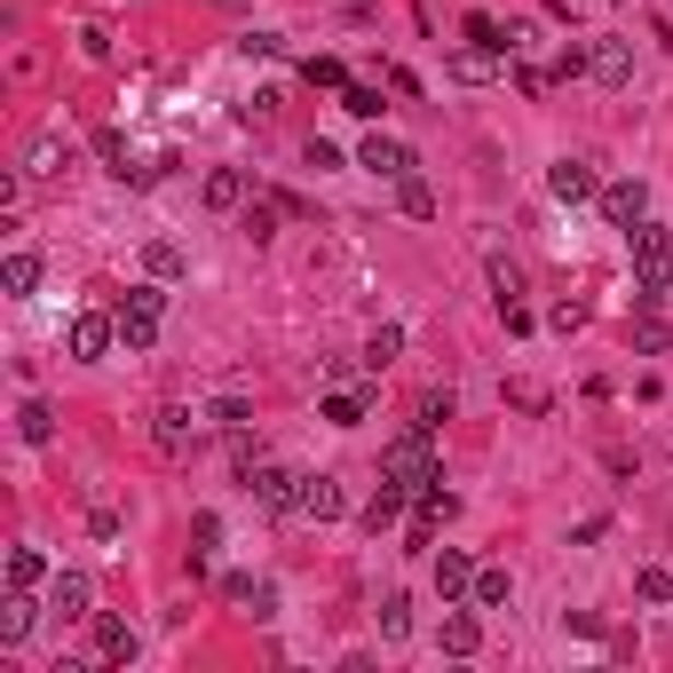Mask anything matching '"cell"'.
Masks as SVG:
<instances>
[{
  "label": "cell",
  "mask_w": 673,
  "mask_h": 673,
  "mask_svg": "<svg viewBox=\"0 0 673 673\" xmlns=\"http://www.w3.org/2000/svg\"><path fill=\"white\" fill-rule=\"evenodd\" d=\"M626 239H634V301L658 310V301L673 293V230L665 222H642V230H626Z\"/></svg>",
  "instance_id": "cell-1"
},
{
  "label": "cell",
  "mask_w": 673,
  "mask_h": 673,
  "mask_svg": "<svg viewBox=\"0 0 673 673\" xmlns=\"http://www.w3.org/2000/svg\"><path fill=\"white\" fill-rule=\"evenodd\" d=\"M381 484L413 491V499H420V491L436 484V428H420V420H413V428L396 436V444L381 452Z\"/></svg>",
  "instance_id": "cell-2"
},
{
  "label": "cell",
  "mask_w": 673,
  "mask_h": 673,
  "mask_svg": "<svg viewBox=\"0 0 673 673\" xmlns=\"http://www.w3.org/2000/svg\"><path fill=\"white\" fill-rule=\"evenodd\" d=\"M112 317H119V349H127V357H143V349L159 341V317H166V278L127 286V293L112 301Z\"/></svg>",
  "instance_id": "cell-3"
},
{
  "label": "cell",
  "mask_w": 673,
  "mask_h": 673,
  "mask_svg": "<svg viewBox=\"0 0 673 673\" xmlns=\"http://www.w3.org/2000/svg\"><path fill=\"white\" fill-rule=\"evenodd\" d=\"M246 491H254V508H269V515H301V476L278 467V460H254L246 467Z\"/></svg>",
  "instance_id": "cell-4"
},
{
  "label": "cell",
  "mask_w": 673,
  "mask_h": 673,
  "mask_svg": "<svg viewBox=\"0 0 673 673\" xmlns=\"http://www.w3.org/2000/svg\"><path fill=\"white\" fill-rule=\"evenodd\" d=\"M63 349H72L80 364L112 357V349H119V317H112V310H80L72 325H63Z\"/></svg>",
  "instance_id": "cell-5"
},
{
  "label": "cell",
  "mask_w": 673,
  "mask_h": 673,
  "mask_svg": "<svg viewBox=\"0 0 673 673\" xmlns=\"http://www.w3.org/2000/svg\"><path fill=\"white\" fill-rule=\"evenodd\" d=\"M357 166H364V175H381V183H404L420 159H413V143H396V135H381V127H373V135L357 143Z\"/></svg>",
  "instance_id": "cell-6"
},
{
  "label": "cell",
  "mask_w": 673,
  "mask_h": 673,
  "mask_svg": "<svg viewBox=\"0 0 673 673\" xmlns=\"http://www.w3.org/2000/svg\"><path fill=\"white\" fill-rule=\"evenodd\" d=\"M602 222H611V230H642L650 222V183H602Z\"/></svg>",
  "instance_id": "cell-7"
},
{
  "label": "cell",
  "mask_w": 673,
  "mask_h": 673,
  "mask_svg": "<svg viewBox=\"0 0 673 673\" xmlns=\"http://www.w3.org/2000/svg\"><path fill=\"white\" fill-rule=\"evenodd\" d=\"M151 444H159L166 460H183V452L198 444V413H190V404H159V413H151Z\"/></svg>",
  "instance_id": "cell-8"
},
{
  "label": "cell",
  "mask_w": 673,
  "mask_h": 673,
  "mask_svg": "<svg viewBox=\"0 0 673 673\" xmlns=\"http://www.w3.org/2000/svg\"><path fill=\"white\" fill-rule=\"evenodd\" d=\"M88 602H95L88 570H56V579H48V618H63V626H72V618H95Z\"/></svg>",
  "instance_id": "cell-9"
},
{
  "label": "cell",
  "mask_w": 673,
  "mask_h": 673,
  "mask_svg": "<svg viewBox=\"0 0 673 673\" xmlns=\"http://www.w3.org/2000/svg\"><path fill=\"white\" fill-rule=\"evenodd\" d=\"M135 650H143V634L112 611H95V665H135Z\"/></svg>",
  "instance_id": "cell-10"
},
{
  "label": "cell",
  "mask_w": 673,
  "mask_h": 673,
  "mask_svg": "<svg viewBox=\"0 0 673 673\" xmlns=\"http://www.w3.org/2000/svg\"><path fill=\"white\" fill-rule=\"evenodd\" d=\"M547 190L562 198V207H579V198H602V175H594V159H555L547 166Z\"/></svg>",
  "instance_id": "cell-11"
},
{
  "label": "cell",
  "mask_w": 673,
  "mask_h": 673,
  "mask_svg": "<svg viewBox=\"0 0 673 673\" xmlns=\"http://www.w3.org/2000/svg\"><path fill=\"white\" fill-rule=\"evenodd\" d=\"M587 80L626 88L634 80V40H587Z\"/></svg>",
  "instance_id": "cell-12"
},
{
  "label": "cell",
  "mask_w": 673,
  "mask_h": 673,
  "mask_svg": "<svg viewBox=\"0 0 673 673\" xmlns=\"http://www.w3.org/2000/svg\"><path fill=\"white\" fill-rule=\"evenodd\" d=\"M301 515H310V523H341L349 515L341 476H301Z\"/></svg>",
  "instance_id": "cell-13"
},
{
  "label": "cell",
  "mask_w": 673,
  "mask_h": 673,
  "mask_svg": "<svg viewBox=\"0 0 673 673\" xmlns=\"http://www.w3.org/2000/svg\"><path fill=\"white\" fill-rule=\"evenodd\" d=\"M222 594L239 602V611H246L254 626H269V618H278V587H269V579H246V570H230V579H222Z\"/></svg>",
  "instance_id": "cell-14"
},
{
  "label": "cell",
  "mask_w": 673,
  "mask_h": 673,
  "mask_svg": "<svg viewBox=\"0 0 673 673\" xmlns=\"http://www.w3.org/2000/svg\"><path fill=\"white\" fill-rule=\"evenodd\" d=\"M32 626H40V602H32L24 587H9V602H0V650H16Z\"/></svg>",
  "instance_id": "cell-15"
},
{
  "label": "cell",
  "mask_w": 673,
  "mask_h": 673,
  "mask_svg": "<svg viewBox=\"0 0 673 673\" xmlns=\"http://www.w3.org/2000/svg\"><path fill=\"white\" fill-rule=\"evenodd\" d=\"M436 594H444V602H467V594H476V562H467L460 547L436 555Z\"/></svg>",
  "instance_id": "cell-16"
},
{
  "label": "cell",
  "mask_w": 673,
  "mask_h": 673,
  "mask_svg": "<svg viewBox=\"0 0 673 673\" xmlns=\"http://www.w3.org/2000/svg\"><path fill=\"white\" fill-rule=\"evenodd\" d=\"M499 48H484V40H467V48H452V80H467V88H484V80H499Z\"/></svg>",
  "instance_id": "cell-17"
},
{
  "label": "cell",
  "mask_w": 673,
  "mask_h": 673,
  "mask_svg": "<svg viewBox=\"0 0 673 673\" xmlns=\"http://www.w3.org/2000/svg\"><path fill=\"white\" fill-rule=\"evenodd\" d=\"M444 650H452V658H476V650H484V618L460 611V602H444Z\"/></svg>",
  "instance_id": "cell-18"
},
{
  "label": "cell",
  "mask_w": 673,
  "mask_h": 673,
  "mask_svg": "<svg viewBox=\"0 0 673 673\" xmlns=\"http://www.w3.org/2000/svg\"><path fill=\"white\" fill-rule=\"evenodd\" d=\"M207 207L214 214H239L246 207V166H214V175H207Z\"/></svg>",
  "instance_id": "cell-19"
},
{
  "label": "cell",
  "mask_w": 673,
  "mask_h": 673,
  "mask_svg": "<svg viewBox=\"0 0 673 673\" xmlns=\"http://www.w3.org/2000/svg\"><path fill=\"white\" fill-rule=\"evenodd\" d=\"M0 293H9V301L40 293V254H9V262H0Z\"/></svg>",
  "instance_id": "cell-20"
},
{
  "label": "cell",
  "mask_w": 673,
  "mask_h": 673,
  "mask_svg": "<svg viewBox=\"0 0 673 673\" xmlns=\"http://www.w3.org/2000/svg\"><path fill=\"white\" fill-rule=\"evenodd\" d=\"M278 214H286L278 198H246V207H239V230H246L254 246H269V239H278Z\"/></svg>",
  "instance_id": "cell-21"
},
{
  "label": "cell",
  "mask_w": 673,
  "mask_h": 673,
  "mask_svg": "<svg viewBox=\"0 0 673 673\" xmlns=\"http://www.w3.org/2000/svg\"><path fill=\"white\" fill-rule=\"evenodd\" d=\"M222 555V515L207 508V515H190V570H207Z\"/></svg>",
  "instance_id": "cell-22"
},
{
  "label": "cell",
  "mask_w": 673,
  "mask_h": 673,
  "mask_svg": "<svg viewBox=\"0 0 673 673\" xmlns=\"http://www.w3.org/2000/svg\"><path fill=\"white\" fill-rule=\"evenodd\" d=\"M48 579H56V570H48V555H40V547H9V587H24V594H32V587H48Z\"/></svg>",
  "instance_id": "cell-23"
},
{
  "label": "cell",
  "mask_w": 673,
  "mask_h": 673,
  "mask_svg": "<svg viewBox=\"0 0 673 673\" xmlns=\"http://www.w3.org/2000/svg\"><path fill=\"white\" fill-rule=\"evenodd\" d=\"M63 166H72V143H63V135L48 127L40 143H32V159H24V175H63Z\"/></svg>",
  "instance_id": "cell-24"
},
{
  "label": "cell",
  "mask_w": 673,
  "mask_h": 673,
  "mask_svg": "<svg viewBox=\"0 0 673 673\" xmlns=\"http://www.w3.org/2000/svg\"><path fill=\"white\" fill-rule=\"evenodd\" d=\"M508 594H515V579H508L499 562H484V570H476V594H467V602H476V611H508Z\"/></svg>",
  "instance_id": "cell-25"
},
{
  "label": "cell",
  "mask_w": 673,
  "mask_h": 673,
  "mask_svg": "<svg viewBox=\"0 0 673 673\" xmlns=\"http://www.w3.org/2000/svg\"><path fill=\"white\" fill-rule=\"evenodd\" d=\"M364 404H373L364 388H333V396L317 404V420H333V428H357V420H364Z\"/></svg>",
  "instance_id": "cell-26"
},
{
  "label": "cell",
  "mask_w": 673,
  "mask_h": 673,
  "mask_svg": "<svg viewBox=\"0 0 673 673\" xmlns=\"http://www.w3.org/2000/svg\"><path fill=\"white\" fill-rule=\"evenodd\" d=\"M16 436H24V444H48V436H56V413H48L40 396H24V404H16Z\"/></svg>",
  "instance_id": "cell-27"
},
{
  "label": "cell",
  "mask_w": 673,
  "mask_h": 673,
  "mask_svg": "<svg viewBox=\"0 0 673 673\" xmlns=\"http://www.w3.org/2000/svg\"><path fill=\"white\" fill-rule=\"evenodd\" d=\"M404 508H413V491H396V484H381L373 499H364V523H373V531H388Z\"/></svg>",
  "instance_id": "cell-28"
},
{
  "label": "cell",
  "mask_w": 673,
  "mask_h": 673,
  "mask_svg": "<svg viewBox=\"0 0 673 673\" xmlns=\"http://www.w3.org/2000/svg\"><path fill=\"white\" fill-rule=\"evenodd\" d=\"M396 357H404V325H381L373 341H364V373H388Z\"/></svg>",
  "instance_id": "cell-29"
},
{
  "label": "cell",
  "mask_w": 673,
  "mask_h": 673,
  "mask_svg": "<svg viewBox=\"0 0 673 673\" xmlns=\"http://www.w3.org/2000/svg\"><path fill=\"white\" fill-rule=\"evenodd\" d=\"M484 278H491V293H499V310H508V301H523V269H515L508 254H491V262H484Z\"/></svg>",
  "instance_id": "cell-30"
},
{
  "label": "cell",
  "mask_w": 673,
  "mask_h": 673,
  "mask_svg": "<svg viewBox=\"0 0 673 673\" xmlns=\"http://www.w3.org/2000/svg\"><path fill=\"white\" fill-rule=\"evenodd\" d=\"M634 594H642L650 611H673V570H665V562H650L642 579H634Z\"/></svg>",
  "instance_id": "cell-31"
},
{
  "label": "cell",
  "mask_w": 673,
  "mask_h": 673,
  "mask_svg": "<svg viewBox=\"0 0 673 673\" xmlns=\"http://www.w3.org/2000/svg\"><path fill=\"white\" fill-rule=\"evenodd\" d=\"M381 642H413V602H404V594L381 602Z\"/></svg>",
  "instance_id": "cell-32"
},
{
  "label": "cell",
  "mask_w": 673,
  "mask_h": 673,
  "mask_svg": "<svg viewBox=\"0 0 673 673\" xmlns=\"http://www.w3.org/2000/svg\"><path fill=\"white\" fill-rule=\"evenodd\" d=\"M341 112H357V119H381L388 104H381V88H373V80H349V88H341Z\"/></svg>",
  "instance_id": "cell-33"
},
{
  "label": "cell",
  "mask_w": 673,
  "mask_h": 673,
  "mask_svg": "<svg viewBox=\"0 0 673 673\" xmlns=\"http://www.w3.org/2000/svg\"><path fill=\"white\" fill-rule=\"evenodd\" d=\"M396 207L413 214V222H428V214H436V190H428L420 175H404V183H396Z\"/></svg>",
  "instance_id": "cell-34"
},
{
  "label": "cell",
  "mask_w": 673,
  "mask_h": 673,
  "mask_svg": "<svg viewBox=\"0 0 673 673\" xmlns=\"http://www.w3.org/2000/svg\"><path fill=\"white\" fill-rule=\"evenodd\" d=\"M665 341H673V325H665L658 310H642V325H634V349H642V357H665Z\"/></svg>",
  "instance_id": "cell-35"
},
{
  "label": "cell",
  "mask_w": 673,
  "mask_h": 673,
  "mask_svg": "<svg viewBox=\"0 0 673 673\" xmlns=\"http://www.w3.org/2000/svg\"><path fill=\"white\" fill-rule=\"evenodd\" d=\"M95 151H104V166H112L119 183H135V159H127V135H112V127H104V135H95Z\"/></svg>",
  "instance_id": "cell-36"
},
{
  "label": "cell",
  "mask_w": 673,
  "mask_h": 673,
  "mask_svg": "<svg viewBox=\"0 0 673 673\" xmlns=\"http://www.w3.org/2000/svg\"><path fill=\"white\" fill-rule=\"evenodd\" d=\"M143 269H151V278H183V246L151 239V246H143Z\"/></svg>",
  "instance_id": "cell-37"
},
{
  "label": "cell",
  "mask_w": 673,
  "mask_h": 673,
  "mask_svg": "<svg viewBox=\"0 0 673 673\" xmlns=\"http://www.w3.org/2000/svg\"><path fill=\"white\" fill-rule=\"evenodd\" d=\"M301 72H310V88H349V63L341 56H310Z\"/></svg>",
  "instance_id": "cell-38"
},
{
  "label": "cell",
  "mask_w": 673,
  "mask_h": 673,
  "mask_svg": "<svg viewBox=\"0 0 673 673\" xmlns=\"http://www.w3.org/2000/svg\"><path fill=\"white\" fill-rule=\"evenodd\" d=\"M207 420H214V428H246V420H254V404H246V396H214V404H207Z\"/></svg>",
  "instance_id": "cell-39"
},
{
  "label": "cell",
  "mask_w": 673,
  "mask_h": 673,
  "mask_svg": "<svg viewBox=\"0 0 673 673\" xmlns=\"http://www.w3.org/2000/svg\"><path fill=\"white\" fill-rule=\"evenodd\" d=\"M452 413H460V404H452V388H428V396H420V428H444Z\"/></svg>",
  "instance_id": "cell-40"
},
{
  "label": "cell",
  "mask_w": 673,
  "mask_h": 673,
  "mask_svg": "<svg viewBox=\"0 0 673 673\" xmlns=\"http://www.w3.org/2000/svg\"><path fill=\"white\" fill-rule=\"evenodd\" d=\"M508 404H515V413H547V388H538V381H508Z\"/></svg>",
  "instance_id": "cell-41"
},
{
  "label": "cell",
  "mask_w": 673,
  "mask_h": 673,
  "mask_svg": "<svg viewBox=\"0 0 673 673\" xmlns=\"http://www.w3.org/2000/svg\"><path fill=\"white\" fill-rule=\"evenodd\" d=\"M80 56H88V63H104V56H112V32H104V24H88V32H80Z\"/></svg>",
  "instance_id": "cell-42"
},
{
  "label": "cell",
  "mask_w": 673,
  "mask_h": 673,
  "mask_svg": "<svg viewBox=\"0 0 673 673\" xmlns=\"http://www.w3.org/2000/svg\"><path fill=\"white\" fill-rule=\"evenodd\" d=\"M555 72H562V80H579V72H587V40H562V56H555Z\"/></svg>",
  "instance_id": "cell-43"
},
{
  "label": "cell",
  "mask_w": 673,
  "mask_h": 673,
  "mask_svg": "<svg viewBox=\"0 0 673 673\" xmlns=\"http://www.w3.org/2000/svg\"><path fill=\"white\" fill-rule=\"evenodd\" d=\"M239 48H246V56H286V40H278V32H246Z\"/></svg>",
  "instance_id": "cell-44"
},
{
  "label": "cell",
  "mask_w": 673,
  "mask_h": 673,
  "mask_svg": "<svg viewBox=\"0 0 673 673\" xmlns=\"http://www.w3.org/2000/svg\"><path fill=\"white\" fill-rule=\"evenodd\" d=\"M301 159H310V166H317V175H325V166H341V151H333V143H325V135H310V151H301Z\"/></svg>",
  "instance_id": "cell-45"
}]
</instances>
